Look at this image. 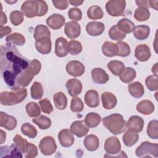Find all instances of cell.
<instances>
[{"label":"cell","mask_w":158,"mask_h":158,"mask_svg":"<svg viewBox=\"0 0 158 158\" xmlns=\"http://www.w3.org/2000/svg\"><path fill=\"white\" fill-rule=\"evenodd\" d=\"M83 1H78V0H70L69 1V3L74 6H78L83 4Z\"/></svg>","instance_id":"cell-61"},{"label":"cell","mask_w":158,"mask_h":158,"mask_svg":"<svg viewBox=\"0 0 158 158\" xmlns=\"http://www.w3.org/2000/svg\"><path fill=\"white\" fill-rule=\"evenodd\" d=\"M151 53L150 48L146 44H139L136 46L135 52V57L141 62H145L149 59Z\"/></svg>","instance_id":"cell-20"},{"label":"cell","mask_w":158,"mask_h":158,"mask_svg":"<svg viewBox=\"0 0 158 158\" xmlns=\"http://www.w3.org/2000/svg\"><path fill=\"white\" fill-rule=\"evenodd\" d=\"M139 139V135L137 132L128 130L123 136V141L125 146H132Z\"/></svg>","instance_id":"cell-30"},{"label":"cell","mask_w":158,"mask_h":158,"mask_svg":"<svg viewBox=\"0 0 158 158\" xmlns=\"http://www.w3.org/2000/svg\"><path fill=\"white\" fill-rule=\"evenodd\" d=\"M109 35L110 38L115 41H120L122 40H123L125 38L126 35L123 33L122 31H121L117 27V25H115L112 26L109 31Z\"/></svg>","instance_id":"cell-46"},{"label":"cell","mask_w":158,"mask_h":158,"mask_svg":"<svg viewBox=\"0 0 158 158\" xmlns=\"http://www.w3.org/2000/svg\"><path fill=\"white\" fill-rule=\"evenodd\" d=\"M89 130V128L85 120L75 121L70 125V131L79 138L86 135Z\"/></svg>","instance_id":"cell-11"},{"label":"cell","mask_w":158,"mask_h":158,"mask_svg":"<svg viewBox=\"0 0 158 158\" xmlns=\"http://www.w3.org/2000/svg\"><path fill=\"white\" fill-rule=\"evenodd\" d=\"M83 144L88 151H94L99 148V138L94 135H89L85 138Z\"/></svg>","instance_id":"cell-27"},{"label":"cell","mask_w":158,"mask_h":158,"mask_svg":"<svg viewBox=\"0 0 158 158\" xmlns=\"http://www.w3.org/2000/svg\"><path fill=\"white\" fill-rule=\"evenodd\" d=\"M39 4V14L38 17H42L45 15L48 10V6L46 2L42 0H38Z\"/></svg>","instance_id":"cell-57"},{"label":"cell","mask_w":158,"mask_h":158,"mask_svg":"<svg viewBox=\"0 0 158 158\" xmlns=\"http://www.w3.org/2000/svg\"><path fill=\"white\" fill-rule=\"evenodd\" d=\"M116 44L117 46V56L120 57H127L130 55L131 49L130 46L127 43L123 41H118Z\"/></svg>","instance_id":"cell-48"},{"label":"cell","mask_w":158,"mask_h":158,"mask_svg":"<svg viewBox=\"0 0 158 158\" xmlns=\"http://www.w3.org/2000/svg\"><path fill=\"white\" fill-rule=\"evenodd\" d=\"M29 62L24 58L12 43H7L6 47H1V70L6 84L10 87H18L19 77L29 65Z\"/></svg>","instance_id":"cell-1"},{"label":"cell","mask_w":158,"mask_h":158,"mask_svg":"<svg viewBox=\"0 0 158 158\" xmlns=\"http://www.w3.org/2000/svg\"><path fill=\"white\" fill-rule=\"evenodd\" d=\"M105 26L103 23L99 22H91L86 26V30L88 34L91 36H99L104 31Z\"/></svg>","instance_id":"cell-21"},{"label":"cell","mask_w":158,"mask_h":158,"mask_svg":"<svg viewBox=\"0 0 158 158\" xmlns=\"http://www.w3.org/2000/svg\"><path fill=\"white\" fill-rule=\"evenodd\" d=\"M22 133L29 137L30 138H35L38 133L36 128L29 123H25L21 127Z\"/></svg>","instance_id":"cell-45"},{"label":"cell","mask_w":158,"mask_h":158,"mask_svg":"<svg viewBox=\"0 0 158 158\" xmlns=\"http://www.w3.org/2000/svg\"><path fill=\"white\" fill-rule=\"evenodd\" d=\"M39 148L43 155L50 156L56 152L57 144L52 136H47L43 138L40 141Z\"/></svg>","instance_id":"cell-7"},{"label":"cell","mask_w":158,"mask_h":158,"mask_svg":"<svg viewBox=\"0 0 158 158\" xmlns=\"http://www.w3.org/2000/svg\"><path fill=\"white\" fill-rule=\"evenodd\" d=\"M146 85L150 91H157L158 89V78L154 75L148 76L145 80Z\"/></svg>","instance_id":"cell-52"},{"label":"cell","mask_w":158,"mask_h":158,"mask_svg":"<svg viewBox=\"0 0 158 158\" xmlns=\"http://www.w3.org/2000/svg\"><path fill=\"white\" fill-rule=\"evenodd\" d=\"M46 36L51 38V32L49 28L44 25H38L36 26L33 33V38L35 40H36Z\"/></svg>","instance_id":"cell-37"},{"label":"cell","mask_w":158,"mask_h":158,"mask_svg":"<svg viewBox=\"0 0 158 158\" xmlns=\"http://www.w3.org/2000/svg\"><path fill=\"white\" fill-rule=\"evenodd\" d=\"M39 104L43 112L49 114L53 111V107L48 98H44L39 101Z\"/></svg>","instance_id":"cell-54"},{"label":"cell","mask_w":158,"mask_h":158,"mask_svg":"<svg viewBox=\"0 0 158 158\" xmlns=\"http://www.w3.org/2000/svg\"><path fill=\"white\" fill-rule=\"evenodd\" d=\"M6 41L7 43H13L15 45L23 46L25 43V38L19 33H14L8 35L6 38Z\"/></svg>","instance_id":"cell-41"},{"label":"cell","mask_w":158,"mask_h":158,"mask_svg":"<svg viewBox=\"0 0 158 158\" xmlns=\"http://www.w3.org/2000/svg\"><path fill=\"white\" fill-rule=\"evenodd\" d=\"M101 121V117L95 112L88 113L85 118V122L89 128L96 127Z\"/></svg>","instance_id":"cell-35"},{"label":"cell","mask_w":158,"mask_h":158,"mask_svg":"<svg viewBox=\"0 0 158 158\" xmlns=\"http://www.w3.org/2000/svg\"><path fill=\"white\" fill-rule=\"evenodd\" d=\"M102 106L106 109H112L117 104V99L116 96L110 92H104L101 94Z\"/></svg>","instance_id":"cell-23"},{"label":"cell","mask_w":158,"mask_h":158,"mask_svg":"<svg viewBox=\"0 0 158 158\" xmlns=\"http://www.w3.org/2000/svg\"><path fill=\"white\" fill-rule=\"evenodd\" d=\"M12 30L9 27H3V25L0 26V38H2L4 36L11 33Z\"/></svg>","instance_id":"cell-58"},{"label":"cell","mask_w":158,"mask_h":158,"mask_svg":"<svg viewBox=\"0 0 158 158\" xmlns=\"http://www.w3.org/2000/svg\"><path fill=\"white\" fill-rule=\"evenodd\" d=\"M135 2L139 7H144V8H147V9L150 7L149 4V1L136 0V1H135Z\"/></svg>","instance_id":"cell-59"},{"label":"cell","mask_w":158,"mask_h":158,"mask_svg":"<svg viewBox=\"0 0 158 158\" xmlns=\"http://www.w3.org/2000/svg\"><path fill=\"white\" fill-rule=\"evenodd\" d=\"M81 32L80 25L75 22H67L64 28V33L70 39H75L78 38Z\"/></svg>","instance_id":"cell-12"},{"label":"cell","mask_w":158,"mask_h":158,"mask_svg":"<svg viewBox=\"0 0 158 158\" xmlns=\"http://www.w3.org/2000/svg\"><path fill=\"white\" fill-rule=\"evenodd\" d=\"M38 155V149L36 146L32 144L29 143L28 144L27 151L25 152V157L27 158H33L36 157Z\"/></svg>","instance_id":"cell-55"},{"label":"cell","mask_w":158,"mask_h":158,"mask_svg":"<svg viewBox=\"0 0 158 158\" xmlns=\"http://www.w3.org/2000/svg\"><path fill=\"white\" fill-rule=\"evenodd\" d=\"M21 10L28 18L38 16L39 14V4L38 1H26L22 6Z\"/></svg>","instance_id":"cell-8"},{"label":"cell","mask_w":158,"mask_h":158,"mask_svg":"<svg viewBox=\"0 0 158 158\" xmlns=\"http://www.w3.org/2000/svg\"><path fill=\"white\" fill-rule=\"evenodd\" d=\"M27 115L30 117H36L40 115L41 113V107L36 102H30L26 105L25 107Z\"/></svg>","instance_id":"cell-43"},{"label":"cell","mask_w":158,"mask_h":158,"mask_svg":"<svg viewBox=\"0 0 158 158\" xmlns=\"http://www.w3.org/2000/svg\"><path fill=\"white\" fill-rule=\"evenodd\" d=\"M67 50L71 55H77L81 52L82 45L78 41L71 40L67 44Z\"/></svg>","instance_id":"cell-47"},{"label":"cell","mask_w":158,"mask_h":158,"mask_svg":"<svg viewBox=\"0 0 158 158\" xmlns=\"http://www.w3.org/2000/svg\"><path fill=\"white\" fill-rule=\"evenodd\" d=\"M103 125L114 135L122 133L126 128V122L119 114H113L102 119Z\"/></svg>","instance_id":"cell-3"},{"label":"cell","mask_w":158,"mask_h":158,"mask_svg":"<svg viewBox=\"0 0 158 158\" xmlns=\"http://www.w3.org/2000/svg\"><path fill=\"white\" fill-rule=\"evenodd\" d=\"M150 17V12L147 8L144 7H138L135 9L134 12L135 19L139 22H144Z\"/></svg>","instance_id":"cell-40"},{"label":"cell","mask_w":158,"mask_h":158,"mask_svg":"<svg viewBox=\"0 0 158 158\" xmlns=\"http://www.w3.org/2000/svg\"><path fill=\"white\" fill-rule=\"evenodd\" d=\"M135 154L139 157H150V156L157 157L158 156V144L148 141L143 142L136 148Z\"/></svg>","instance_id":"cell-5"},{"label":"cell","mask_w":158,"mask_h":158,"mask_svg":"<svg viewBox=\"0 0 158 158\" xmlns=\"http://www.w3.org/2000/svg\"><path fill=\"white\" fill-rule=\"evenodd\" d=\"M102 52L107 57H114L117 54V46L116 43L106 41L102 46Z\"/></svg>","instance_id":"cell-33"},{"label":"cell","mask_w":158,"mask_h":158,"mask_svg":"<svg viewBox=\"0 0 158 158\" xmlns=\"http://www.w3.org/2000/svg\"><path fill=\"white\" fill-rule=\"evenodd\" d=\"M133 35L135 37L139 40H144L147 39L150 33V28L147 25H141L134 27Z\"/></svg>","instance_id":"cell-28"},{"label":"cell","mask_w":158,"mask_h":158,"mask_svg":"<svg viewBox=\"0 0 158 158\" xmlns=\"http://www.w3.org/2000/svg\"><path fill=\"white\" fill-rule=\"evenodd\" d=\"M152 72L154 74V75L157 76V63L155 64V65L152 67Z\"/></svg>","instance_id":"cell-64"},{"label":"cell","mask_w":158,"mask_h":158,"mask_svg":"<svg viewBox=\"0 0 158 158\" xmlns=\"http://www.w3.org/2000/svg\"><path fill=\"white\" fill-rule=\"evenodd\" d=\"M65 21L64 16L59 14H54L46 19V24L53 30H58L64 25Z\"/></svg>","instance_id":"cell-18"},{"label":"cell","mask_w":158,"mask_h":158,"mask_svg":"<svg viewBox=\"0 0 158 158\" xmlns=\"http://www.w3.org/2000/svg\"><path fill=\"white\" fill-rule=\"evenodd\" d=\"M36 50L42 54H49L51 51V41L50 37H43L35 40Z\"/></svg>","instance_id":"cell-13"},{"label":"cell","mask_w":158,"mask_h":158,"mask_svg":"<svg viewBox=\"0 0 158 158\" xmlns=\"http://www.w3.org/2000/svg\"><path fill=\"white\" fill-rule=\"evenodd\" d=\"M149 6L155 10H157V6H158V1H149Z\"/></svg>","instance_id":"cell-62"},{"label":"cell","mask_w":158,"mask_h":158,"mask_svg":"<svg viewBox=\"0 0 158 158\" xmlns=\"http://www.w3.org/2000/svg\"><path fill=\"white\" fill-rule=\"evenodd\" d=\"M117 26L121 31L125 34L130 33L133 31L135 27V24L129 19L124 18L118 22Z\"/></svg>","instance_id":"cell-34"},{"label":"cell","mask_w":158,"mask_h":158,"mask_svg":"<svg viewBox=\"0 0 158 158\" xmlns=\"http://www.w3.org/2000/svg\"><path fill=\"white\" fill-rule=\"evenodd\" d=\"M67 41L63 37L57 38L55 43V54L59 57H63L67 55Z\"/></svg>","instance_id":"cell-24"},{"label":"cell","mask_w":158,"mask_h":158,"mask_svg":"<svg viewBox=\"0 0 158 158\" xmlns=\"http://www.w3.org/2000/svg\"><path fill=\"white\" fill-rule=\"evenodd\" d=\"M10 22L15 26H18L23 21V15L19 10L12 11L9 15Z\"/></svg>","instance_id":"cell-50"},{"label":"cell","mask_w":158,"mask_h":158,"mask_svg":"<svg viewBox=\"0 0 158 158\" xmlns=\"http://www.w3.org/2000/svg\"><path fill=\"white\" fill-rule=\"evenodd\" d=\"M91 77L94 83L97 84H104L109 79L108 74L101 68H94L91 70Z\"/></svg>","instance_id":"cell-19"},{"label":"cell","mask_w":158,"mask_h":158,"mask_svg":"<svg viewBox=\"0 0 158 158\" xmlns=\"http://www.w3.org/2000/svg\"><path fill=\"white\" fill-rule=\"evenodd\" d=\"M58 139L60 145L65 148L71 146L74 143L73 133L68 129L60 130L58 133Z\"/></svg>","instance_id":"cell-15"},{"label":"cell","mask_w":158,"mask_h":158,"mask_svg":"<svg viewBox=\"0 0 158 158\" xmlns=\"http://www.w3.org/2000/svg\"><path fill=\"white\" fill-rule=\"evenodd\" d=\"M136 76V72L135 69L131 67H127L123 72L119 75L120 80L125 83L132 81Z\"/></svg>","instance_id":"cell-36"},{"label":"cell","mask_w":158,"mask_h":158,"mask_svg":"<svg viewBox=\"0 0 158 158\" xmlns=\"http://www.w3.org/2000/svg\"><path fill=\"white\" fill-rule=\"evenodd\" d=\"M136 110L142 114L149 115L154 112V106L149 100H143L137 104Z\"/></svg>","instance_id":"cell-26"},{"label":"cell","mask_w":158,"mask_h":158,"mask_svg":"<svg viewBox=\"0 0 158 158\" xmlns=\"http://www.w3.org/2000/svg\"><path fill=\"white\" fill-rule=\"evenodd\" d=\"M6 132H4L2 130H1V144H2L6 140Z\"/></svg>","instance_id":"cell-63"},{"label":"cell","mask_w":158,"mask_h":158,"mask_svg":"<svg viewBox=\"0 0 158 158\" xmlns=\"http://www.w3.org/2000/svg\"><path fill=\"white\" fill-rule=\"evenodd\" d=\"M104 149L109 154H117L121 149V144L119 139L115 136L107 138L104 143Z\"/></svg>","instance_id":"cell-9"},{"label":"cell","mask_w":158,"mask_h":158,"mask_svg":"<svg viewBox=\"0 0 158 158\" xmlns=\"http://www.w3.org/2000/svg\"><path fill=\"white\" fill-rule=\"evenodd\" d=\"M21 151L18 149L15 144H12L10 146H4L1 147V157H22Z\"/></svg>","instance_id":"cell-25"},{"label":"cell","mask_w":158,"mask_h":158,"mask_svg":"<svg viewBox=\"0 0 158 158\" xmlns=\"http://www.w3.org/2000/svg\"><path fill=\"white\" fill-rule=\"evenodd\" d=\"M52 2L55 7L60 10L66 9L69 6V1L67 0H53Z\"/></svg>","instance_id":"cell-56"},{"label":"cell","mask_w":158,"mask_h":158,"mask_svg":"<svg viewBox=\"0 0 158 158\" xmlns=\"http://www.w3.org/2000/svg\"><path fill=\"white\" fill-rule=\"evenodd\" d=\"M27 95L25 88H12L10 91H2L0 94V102L4 106H12L22 102Z\"/></svg>","instance_id":"cell-2"},{"label":"cell","mask_w":158,"mask_h":158,"mask_svg":"<svg viewBox=\"0 0 158 158\" xmlns=\"http://www.w3.org/2000/svg\"><path fill=\"white\" fill-rule=\"evenodd\" d=\"M66 71L71 76L80 77L85 72V66L78 60H71L66 65Z\"/></svg>","instance_id":"cell-10"},{"label":"cell","mask_w":158,"mask_h":158,"mask_svg":"<svg viewBox=\"0 0 158 158\" xmlns=\"http://www.w3.org/2000/svg\"><path fill=\"white\" fill-rule=\"evenodd\" d=\"M13 141L14 142L15 146L22 153H25L28 144L26 139H24L19 135H16L13 138Z\"/></svg>","instance_id":"cell-49"},{"label":"cell","mask_w":158,"mask_h":158,"mask_svg":"<svg viewBox=\"0 0 158 158\" xmlns=\"http://www.w3.org/2000/svg\"><path fill=\"white\" fill-rule=\"evenodd\" d=\"M85 102L89 107L94 108L98 107L100 102L98 93L94 89L88 91L85 95Z\"/></svg>","instance_id":"cell-22"},{"label":"cell","mask_w":158,"mask_h":158,"mask_svg":"<svg viewBox=\"0 0 158 158\" xmlns=\"http://www.w3.org/2000/svg\"><path fill=\"white\" fill-rule=\"evenodd\" d=\"M0 126L7 130H13L17 126V120L12 115L4 112L0 113Z\"/></svg>","instance_id":"cell-16"},{"label":"cell","mask_w":158,"mask_h":158,"mask_svg":"<svg viewBox=\"0 0 158 158\" xmlns=\"http://www.w3.org/2000/svg\"><path fill=\"white\" fill-rule=\"evenodd\" d=\"M7 23V17L6 14L2 12L1 11V20H0V24L1 25H3L4 24Z\"/></svg>","instance_id":"cell-60"},{"label":"cell","mask_w":158,"mask_h":158,"mask_svg":"<svg viewBox=\"0 0 158 158\" xmlns=\"http://www.w3.org/2000/svg\"><path fill=\"white\" fill-rule=\"evenodd\" d=\"M41 69V64L37 59L32 60L28 68L22 72L17 80V86L22 87L27 86L31 81L34 76L38 74Z\"/></svg>","instance_id":"cell-4"},{"label":"cell","mask_w":158,"mask_h":158,"mask_svg":"<svg viewBox=\"0 0 158 158\" xmlns=\"http://www.w3.org/2000/svg\"><path fill=\"white\" fill-rule=\"evenodd\" d=\"M147 134L152 139H157L158 138V121L152 120L148 125Z\"/></svg>","instance_id":"cell-44"},{"label":"cell","mask_w":158,"mask_h":158,"mask_svg":"<svg viewBox=\"0 0 158 158\" xmlns=\"http://www.w3.org/2000/svg\"><path fill=\"white\" fill-rule=\"evenodd\" d=\"M103 11L98 6H91L87 10V16L89 19L96 20L103 17Z\"/></svg>","instance_id":"cell-38"},{"label":"cell","mask_w":158,"mask_h":158,"mask_svg":"<svg viewBox=\"0 0 158 158\" xmlns=\"http://www.w3.org/2000/svg\"><path fill=\"white\" fill-rule=\"evenodd\" d=\"M55 106L59 110H64L67 107V98L62 92H57L53 96Z\"/></svg>","instance_id":"cell-32"},{"label":"cell","mask_w":158,"mask_h":158,"mask_svg":"<svg viewBox=\"0 0 158 158\" xmlns=\"http://www.w3.org/2000/svg\"><path fill=\"white\" fill-rule=\"evenodd\" d=\"M84 109V104L78 97H73L71 100L70 109L73 112H80Z\"/></svg>","instance_id":"cell-51"},{"label":"cell","mask_w":158,"mask_h":158,"mask_svg":"<svg viewBox=\"0 0 158 158\" xmlns=\"http://www.w3.org/2000/svg\"><path fill=\"white\" fill-rule=\"evenodd\" d=\"M128 89L130 94L136 98L142 97L144 93V87L139 81H135L130 84L128 86Z\"/></svg>","instance_id":"cell-29"},{"label":"cell","mask_w":158,"mask_h":158,"mask_svg":"<svg viewBox=\"0 0 158 158\" xmlns=\"http://www.w3.org/2000/svg\"><path fill=\"white\" fill-rule=\"evenodd\" d=\"M107 68L114 75L119 76L125 70V66L122 62L114 60L108 63Z\"/></svg>","instance_id":"cell-31"},{"label":"cell","mask_w":158,"mask_h":158,"mask_svg":"<svg viewBox=\"0 0 158 158\" xmlns=\"http://www.w3.org/2000/svg\"><path fill=\"white\" fill-rule=\"evenodd\" d=\"M128 130L139 133L143 130L144 127V120L139 116L133 115L130 117L126 123Z\"/></svg>","instance_id":"cell-17"},{"label":"cell","mask_w":158,"mask_h":158,"mask_svg":"<svg viewBox=\"0 0 158 158\" xmlns=\"http://www.w3.org/2000/svg\"><path fill=\"white\" fill-rule=\"evenodd\" d=\"M31 96L34 99H40L43 96V88L40 82L35 81L30 88Z\"/></svg>","instance_id":"cell-42"},{"label":"cell","mask_w":158,"mask_h":158,"mask_svg":"<svg viewBox=\"0 0 158 158\" xmlns=\"http://www.w3.org/2000/svg\"><path fill=\"white\" fill-rule=\"evenodd\" d=\"M68 16L73 22L80 21L82 18V12L78 8H70L68 11Z\"/></svg>","instance_id":"cell-53"},{"label":"cell","mask_w":158,"mask_h":158,"mask_svg":"<svg viewBox=\"0 0 158 158\" xmlns=\"http://www.w3.org/2000/svg\"><path fill=\"white\" fill-rule=\"evenodd\" d=\"M82 87L81 82L77 78L69 79L66 83L67 91L72 97H75L80 94L81 92Z\"/></svg>","instance_id":"cell-14"},{"label":"cell","mask_w":158,"mask_h":158,"mask_svg":"<svg viewBox=\"0 0 158 158\" xmlns=\"http://www.w3.org/2000/svg\"><path fill=\"white\" fill-rule=\"evenodd\" d=\"M32 121L41 130H46L51 125V119L43 115L33 118Z\"/></svg>","instance_id":"cell-39"},{"label":"cell","mask_w":158,"mask_h":158,"mask_svg":"<svg viewBox=\"0 0 158 158\" xmlns=\"http://www.w3.org/2000/svg\"><path fill=\"white\" fill-rule=\"evenodd\" d=\"M126 1L124 0H111L107 2L106 9L109 15L113 17L124 15Z\"/></svg>","instance_id":"cell-6"}]
</instances>
